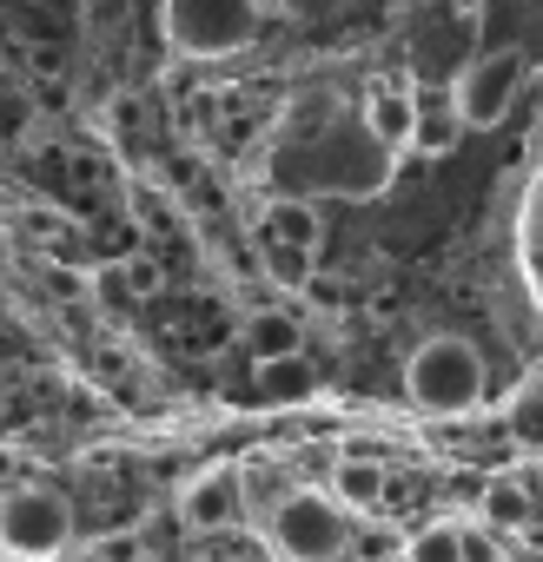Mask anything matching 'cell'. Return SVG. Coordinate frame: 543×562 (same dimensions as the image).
I'll use <instances>...</instances> for the list:
<instances>
[{"mask_svg":"<svg viewBox=\"0 0 543 562\" xmlns=\"http://www.w3.org/2000/svg\"><path fill=\"white\" fill-rule=\"evenodd\" d=\"M523 271H530V292L543 299V179H536L530 212H523Z\"/></svg>","mask_w":543,"mask_h":562,"instance_id":"4fadbf2b","label":"cell"},{"mask_svg":"<svg viewBox=\"0 0 543 562\" xmlns=\"http://www.w3.org/2000/svg\"><path fill=\"white\" fill-rule=\"evenodd\" d=\"M245 351H252L258 364L299 358V318H292V312H252V318H245Z\"/></svg>","mask_w":543,"mask_h":562,"instance_id":"ba28073f","label":"cell"},{"mask_svg":"<svg viewBox=\"0 0 543 562\" xmlns=\"http://www.w3.org/2000/svg\"><path fill=\"white\" fill-rule=\"evenodd\" d=\"M378 496H385V476H378L372 463H345V476H339V503H358V509H365V503H378Z\"/></svg>","mask_w":543,"mask_h":562,"instance_id":"5bb4252c","label":"cell"},{"mask_svg":"<svg viewBox=\"0 0 543 562\" xmlns=\"http://www.w3.org/2000/svg\"><path fill=\"white\" fill-rule=\"evenodd\" d=\"M517 80H523V60H517V54H477V60L457 74V87H451L457 120H464V126H497V120L510 113V100H517Z\"/></svg>","mask_w":543,"mask_h":562,"instance_id":"5b68a950","label":"cell"},{"mask_svg":"<svg viewBox=\"0 0 543 562\" xmlns=\"http://www.w3.org/2000/svg\"><path fill=\"white\" fill-rule=\"evenodd\" d=\"M457 133H464V120H457V106H451V100H418L411 153H424V159H444V153L457 146Z\"/></svg>","mask_w":543,"mask_h":562,"instance_id":"9c48e42d","label":"cell"},{"mask_svg":"<svg viewBox=\"0 0 543 562\" xmlns=\"http://www.w3.org/2000/svg\"><path fill=\"white\" fill-rule=\"evenodd\" d=\"M405 391H411V404L418 411H431V417H464V411H477L484 404V358H477V345L470 338H424L418 351H411V364H405Z\"/></svg>","mask_w":543,"mask_h":562,"instance_id":"6da1fadb","label":"cell"},{"mask_svg":"<svg viewBox=\"0 0 543 562\" xmlns=\"http://www.w3.org/2000/svg\"><path fill=\"white\" fill-rule=\"evenodd\" d=\"M258 391H265L272 404H292V397H306V391H312V378H306V364H299V358H279V364H258Z\"/></svg>","mask_w":543,"mask_h":562,"instance_id":"7c38bea8","label":"cell"},{"mask_svg":"<svg viewBox=\"0 0 543 562\" xmlns=\"http://www.w3.org/2000/svg\"><path fill=\"white\" fill-rule=\"evenodd\" d=\"M179 516L192 522V529H225L232 516H239V483L232 476H192L186 483V496H179Z\"/></svg>","mask_w":543,"mask_h":562,"instance_id":"52a82bcc","label":"cell"},{"mask_svg":"<svg viewBox=\"0 0 543 562\" xmlns=\"http://www.w3.org/2000/svg\"><path fill=\"white\" fill-rule=\"evenodd\" d=\"M464 555H470V542H464L457 522H424V529L405 542V562H464Z\"/></svg>","mask_w":543,"mask_h":562,"instance_id":"8fae6325","label":"cell"},{"mask_svg":"<svg viewBox=\"0 0 543 562\" xmlns=\"http://www.w3.org/2000/svg\"><path fill=\"white\" fill-rule=\"evenodd\" d=\"M319 232H325V225H319V212H312V205H299V199L272 205V238H279L286 251H299V258H306V251H319Z\"/></svg>","mask_w":543,"mask_h":562,"instance_id":"30bf717a","label":"cell"},{"mask_svg":"<svg viewBox=\"0 0 543 562\" xmlns=\"http://www.w3.org/2000/svg\"><path fill=\"white\" fill-rule=\"evenodd\" d=\"M411 126H418V93H372L365 106V133L378 153H411Z\"/></svg>","mask_w":543,"mask_h":562,"instance_id":"8992f818","label":"cell"},{"mask_svg":"<svg viewBox=\"0 0 543 562\" xmlns=\"http://www.w3.org/2000/svg\"><path fill=\"white\" fill-rule=\"evenodd\" d=\"M352 542V516L339 496H319V490H299L272 509V549L286 562H339Z\"/></svg>","mask_w":543,"mask_h":562,"instance_id":"3957f363","label":"cell"},{"mask_svg":"<svg viewBox=\"0 0 543 562\" xmlns=\"http://www.w3.org/2000/svg\"><path fill=\"white\" fill-rule=\"evenodd\" d=\"M0 542L14 562H54L74 542V509L54 490H14L0 503Z\"/></svg>","mask_w":543,"mask_h":562,"instance_id":"277c9868","label":"cell"},{"mask_svg":"<svg viewBox=\"0 0 543 562\" xmlns=\"http://www.w3.org/2000/svg\"><path fill=\"white\" fill-rule=\"evenodd\" d=\"M173 54L186 60H225L258 41V0H166L159 14Z\"/></svg>","mask_w":543,"mask_h":562,"instance_id":"7a4b0ae2","label":"cell"}]
</instances>
